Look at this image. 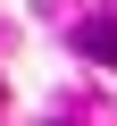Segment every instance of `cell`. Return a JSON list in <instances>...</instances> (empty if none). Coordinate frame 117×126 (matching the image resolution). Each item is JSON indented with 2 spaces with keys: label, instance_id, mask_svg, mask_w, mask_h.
I'll use <instances>...</instances> for the list:
<instances>
[{
  "label": "cell",
  "instance_id": "1",
  "mask_svg": "<svg viewBox=\"0 0 117 126\" xmlns=\"http://www.w3.org/2000/svg\"><path fill=\"white\" fill-rule=\"evenodd\" d=\"M75 50L100 59V67H117V17H84V25H75Z\"/></svg>",
  "mask_w": 117,
  "mask_h": 126
}]
</instances>
